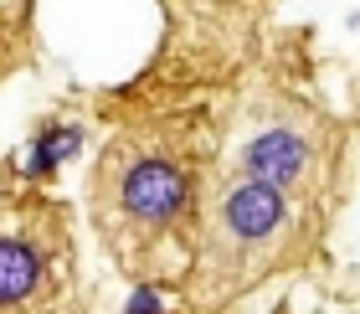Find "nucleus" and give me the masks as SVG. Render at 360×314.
Instances as JSON below:
<instances>
[{
	"label": "nucleus",
	"instance_id": "obj_1",
	"mask_svg": "<svg viewBox=\"0 0 360 314\" xmlns=\"http://www.w3.org/2000/svg\"><path fill=\"white\" fill-rule=\"evenodd\" d=\"M186 201V175L170 160H134L119 175V206L134 222H170Z\"/></svg>",
	"mask_w": 360,
	"mask_h": 314
},
{
	"label": "nucleus",
	"instance_id": "obj_4",
	"mask_svg": "<svg viewBox=\"0 0 360 314\" xmlns=\"http://www.w3.org/2000/svg\"><path fill=\"white\" fill-rule=\"evenodd\" d=\"M37 278H41V258L31 253L26 242L0 237V304L26 299V294L37 289Z\"/></svg>",
	"mask_w": 360,
	"mask_h": 314
},
{
	"label": "nucleus",
	"instance_id": "obj_5",
	"mask_svg": "<svg viewBox=\"0 0 360 314\" xmlns=\"http://www.w3.org/2000/svg\"><path fill=\"white\" fill-rule=\"evenodd\" d=\"M77 144H83V129H77V124H62V129H46V134H37V144L26 150V175L57 170L62 160L77 155Z\"/></svg>",
	"mask_w": 360,
	"mask_h": 314
},
{
	"label": "nucleus",
	"instance_id": "obj_2",
	"mask_svg": "<svg viewBox=\"0 0 360 314\" xmlns=\"http://www.w3.org/2000/svg\"><path fill=\"white\" fill-rule=\"evenodd\" d=\"M283 217H288L283 191L268 186V180H252V175H242L221 201V222L237 242H268L283 227Z\"/></svg>",
	"mask_w": 360,
	"mask_h": 314
},
{
	"label": "nucleus",
	"instance_id": "obj_3",
	"mask_svg": "<svg viewBox=\"0 0 360 314\" xmlns=\"http://www.w3.org/2000/svg\"><path fill=\"white\" fill-rule=\"evenodd\" d=\"M242 170L252 180H268V186H293V180H304L309 170V144L293 134V129H263V134L248 139V150H242Z\"/></svg>",
	"mask_w": 360,
	"mask_h": 314
},
{
	"label": "nucleus",
	"instance_id": "obj_6",
	"mask_svg": "<svg viewBox=\"0 0 360 314\" xmlns=\"http://www.w3.org/2000/svg\"><path fill=\"white\" fill-rule=\"evenodd\" d=\"M124 314H165V309H160V294H155L150 284H139L134 294H129V304H124Z\"/></svg>",
	"mask_w": 360,
	"mask_h": 314
}]
</instances>
